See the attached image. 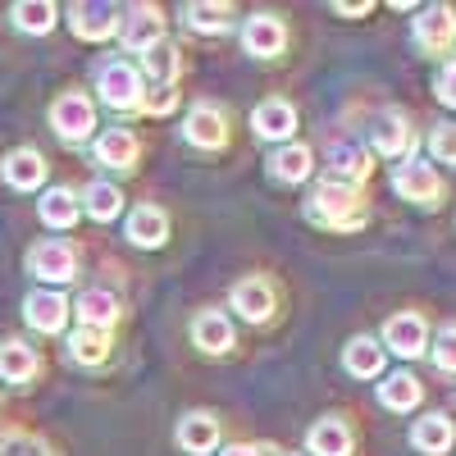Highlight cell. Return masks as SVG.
<instances>
[{
	"instance_id": "6da1fadb",
	"label": "cell",
	"mask_w": 456,
	"mask_h": 456,
	"mask_svg": "<svg viewBox=\"0 0 456 456\" xmlns=\"http://www.w3.org/2000/svg\"><path fill=\"white\" fill-rule=\"evenodd\" d=\"M306 215L320 228H338V233H352V228L365 224V201H361V187L347 183H315V192L306 197Z\"/></svg>"
},
{
	"instance_id": "7a4b0ae2",
	"label": "cell",
	"mask_w": 456,
	"mask_h": 456,
	"mask_svg": "<svg viewBox=\"0 0 456 456\" xmlns=\"http://www.w3.org/2000/svg\"><path fill=\"white\" fill-rule=\"evenodd\" d=\"M92 78H96V92H101V101L110 110H119V114L142 110V73H137V64H128V60H101L92 69Z\"/></svg>"
},
{
	"instance_id": "3957f363",
	"label": "cell",
	"mask_w": 456,
	"mask_h": 456,
	"mask_svg": "<svg viewBox=\"0 0 456 456\" xmlns=\"http://www.w3.org/2000/svg\"><path fill=\"white\" fill-rule=\"evenodd\" d=\"M51 128H55V137L60 142H87L92 137V128H96V105L83 96V92H64V96H55V105H51Z\"/></svg>"
},
{
	"instance_id": "277c9868",
	"label": "cell",
	"mask_w": 456,
	"mask_h": 456,
	"mask_svg": "<svg viewBox=\"0 0 456 456\" xmlns=\"http://www.w3.org/2000/svg\"><path fill=\"white\" fill-rule=\"evenodd\" d=\"M393 187H397L402 201H415V206H443V197H447V183L438 178V169H434L429 160H406V165H397Z\"/></svg>"
},
{
	"instance_id": "5b68a950",
	"label": "cell",
	"mask_w": 456,
	"mask_h": 456,
	"mask_svg": "<svg viewBox=\"0 0 456 456\" xmlns=\"http://www.w3.org/2000/svg\"><path fill=\"white\" fill-rule=\"evenodd\" d=\"M28 274L46 279V283H69L78 274V247L64 238H46L28 251Z\"/></svg>"
},
{
	"instance_id": "8992f818",
	"label": "cell",
	"mask_w": 456,
	"mask_h": 456,
	"mask_svg": "<svg viewBox=\"0 0 456 456\" xmlns=\"http://www.w3.org/2000/svg\"><path fill=\"white\" fill-rule=\"evenodd\" d=\"M183 137L201 151H219L228 142V110L215 105V101H197L183 119Z\"/></svg>"
},
{
	"instance_id": "52a82bcc",
	"label": "cell",
	"mask_w": 456,
	"mask_h": 456,
	"mask_svg": "<svg viewBox=\"0 0 456 456\" xmlns=\"http://www.w3.org/2000/svg\"><path fill=\"white\" fill-rule=\"evenodd\" d=\"M119 42H124V51H133V55L156 51V46L165 42V14H160L156 5H133V10L124 14V23H119Z\"/></svg>"
},
{
	"instance_id": "ba28073f",
	"label": "cell",
	"mask_w": 456,
	"mask_h": 456,
	"mask_svg": "<svg viewBox=\"0 0 456 456\" xmlns=\"http://www.w3.org/2000/svg\"><path fill=\"white\" fill-rule=\"evenodd\" d=\"M274 306H279V297H274V283L265 279V274H247L242 283H233V311L251 324H270L274 320Z\"/></svg>"
},
{
	"instance_id": "9c48e42d",
	"label": "cell",
	"mask_w": 456,
	"mask_h": 456,
	"mask_svg": "<svg viewBox=\"0 0 456 456\" xmlns=\"http://www.w3.org/2000/svg\"><path fill=\"white\" fill-rule=\"evenodd\" d=\"M456 42V10L452 5H429L415 19V46L425 55H447Z\"/></svg>"
},
{
	"instance_id": "30bf717a",
	"label": "cell",
	"mask_w": 456,
	"mask_h": 456,
	"mask_svg": "<svg viewBox=\"0 0 456 456\" xmlns=\"http://www.w3.org/2000/svg\"><path fill=\"white\" fill-rule=\"evenodd\" d=\"M124 23V14L105 5V0H83V5L69 10V28L73 37H83V42H105V37H114Z\"/></svg>"
},
{
	"instance_id": "8fae6325",
	"label": "cell",
	"mask_w": 456,
	"mask_h": 456,
	"mask_svg": "<svg viewBox=\"0 0 456 456\" xmlns=\"http://www.w3.org/2000/svg\"><path fill=\"white\" fill-rule=\"evenodd\" d=\"M242 46H247V55H256V60H279L283 46H288L283 19H279V14H251V19L242 23Z\"/></svg>"
},
{
	"instance_id": "7c38bea8",
	"label": "cell",
	"mask_w": 456,
	"mask_h": 456,
	"mask_svg": "<svg viewBox=\"0 0 456 456\" xmlns=\"http://www.w3.org/2000/svg\"><path fill=\"white\" fill-rule=\"evenodd\" d=\"M0 174H5V183L14 187V192H37V187L46 183L51 165H46V156L37 146H19V151H10V156L0 160Z\"/></svg>"
},
{
	"instance_id": "4fadbf2b",
	"label": "cell",
	"mask_w": 456,
	"mask_h": 456,
	"mask_svg": "<svg viewBox=\"0 0 456 456\" xmlns=\"http://www.w3.org/2000/svg\"><path fill=\"white\" fill-rule=\"evenodd\" d=\"M384 342H388V352H397V356H406V361L425 356V347H429V324H425V315H415V311L393 315V320L384 324Z\"/></svg>"
},
{
	"instance_id": "5bb4252c",
	"label": "cell",
	"mask_w": 456,
	"mask_h": 456,
	"mask_svg": "<svg viewBox=\"0 0 456 456\" xmlns=\"http://www.w3.org/2000/svg\"><path fill=\"white\" fill-rule=\"evenodd\" d=\"M69 301H64V292H46V288H37V292H28L23 297V320L37 329V333H60L64 324H69Z\"/></svg>"
},
{
	"instance_id": "9a60e30c",
	"label": "cell",
	"mask_w": 456,
	"mask_h": 456,
	"mask_svg": "<svg viewBox=\"0 0 456 456\" xmlns=\"http://www.w3.org/2000/svg\"><path fill=\"white\" fill-rule=\"evenodd\" d=\"M251 128H256V137L292 142V133H297V110H292L288 101L270 96V101H260V105L251 110Z\"/></svg>"
},
{
	"instance_id": "2e32d148",
	"label": "cell",
	"mask_w": 456,
	"mask_h": 456,
	"mask_svg": "<svg viewBox=\"0 0 456 456\" xmlns=\"http://www.w3.org/2000/svg\"><path fill=\"white\" fill-rule=\"evenodd\" d=\"M174 438H178V447H183V452H192V456L215 452V447H219V415H210V411H192V415H183Z\"/></svg>"
},
{
	"instance_id": "e0dca14e",
	"label": "cell",
	"mask_w": 456,
	"mask_h": 456,
	"mask_svg": "<svg viewBox=\"0 0 456 456\" xmlns=\"http://www.w3.org/2000/svg\"><path fill=\"white\" fill-rule=\"evenodd\" d=\"M42 374V356H37L28 342H19V338H5L0 342V379L5 384H32V379Z\"/></svg>"
},
{
	"instance_id": "ac0fdd59",
	"label": "cell",
	"mask_w": 456,
	"mask_h": 456,
	"mask_svg": "<svg viewBox=\"0 0 456 456\" xmlns=\"http://www.w3.org/2000/svg\"><path fill=\"white\" fill-rule=\"evenodd\" d=\"M370 156L352 142H333L329 146V183H347V187H361L370 178Z\"/></svg>"
},
{
	"instance_id": "d6986e66",
	"label": "cell",
	"mask_w": 456,
	"mask_h": 456,
	"mask_svg": "<svg viewBox=\"0 0 456 456\" xmlns=\"http://www.w3.org/2000/svg\"><path fill=\"white\" fill-rule=\"evenodd\" d=\"M306 447L311 456H352V425L342 415H324V420L311 425Z\"/></svg>"
},
{
	"instance_id": "ffe728a7",
	"label": "cell",
	"mask_w": 456,
	"mask_h": 456,
	"mask_svg": "<svg viewBox=\"0 0 456 456\" xmlns=\"http://www.w3.org/2000/svg\"><path fill=\"white\" fill-rule=\"evenodd\" d=\"M165 238H169V215H165L160 206H146V201H142V206L128 215V242L156 251V247H165Z\"/></svg>"
},
{
	"instance_id": "44dd1931",
	"label": "cell",
	"mask_w": 456,
	"mask_h": 456,
	"mask_svg": "<svg viewBox=\"0 0 456 456\" xmlns=\"http://www.w3.org/2000/svg\"><path fill=\"white\" fill-rule=\"evenodd\" d=\"M370 137H374V151L379 156H411V146H415V133H411V119L406 114H384V119H379L374 128H370Z\"/></svg>"
},
{
	"instance_id": "7402d4cb",
	"label": "cell",
	"mask_w": 456,
	"mask_h": 456,
	"mask_svg": "<svg viewBox=\"0 0 456 456\" xmlns=\"http://www.w3.org/2000/svg\"><path fill=\"white\" fill-rule=\"evenodd\" d=\"M137 151L142 146H137V137L128 128H105L96 137V146H92V156H96V165H110V169H133Z\"/></svg>"
},
{
	"instance_id": "603a6c76",
	"label": "cell",
	"mask_w": 456,
	"mask_h": 456,
	"mask_svg": "<svg viewBox=\"0 0 456 456\" xmlns=\"http://www.w3.org/2000/svg\"><path fill=\"white\" fill-rule=\"evenodd\" d=\"M311 146L306 142H283L279 151H270V178L274 183H306L311 178Z\"/></svg>"
},
{
	"instance_id": "cb8c5ba5",
	"label": "cell",
	"mask_w": 456,
	"mask_h": 456,
	"mask_svg": "<svg viewBox=\"0 0 456 456\" xmlns=\"http://www.w3.org/2000/svg\"><path fill=\"white\" fill-rule=\"evenodd\" d=\"M192 342L206 356H228L233 352V324H228L219 311H201L192 320Z\"/></svg>"
},
{
	"instance_id": "d4e9b609",
	"label": "cell",
	"mask_w": 456,
	"mask_h": 456,
	"mask_svg": "<svg viewBox=\"0 0 456 456\" xmlns=\"http://www.w3.org/2000/svg\"><path fill=\"white\" fill-rule=\"evenodd\" d=\"M456 443V429H452V420L447 415H420V420H415V429H411V447L415 452H425V456H443L447 447Z\"/></svg>"
},
{
	"instance_id": "484cf974",
	"label": "cell",
	"mask_w": 456,
	"mask_h": 456,
	"mask_svg": "<svg viewBox=\"0 0 456 456\" xmlns=\"http://www.w3.org/2000/svg\"><path fill=\"white\" fill-rule=\"evenodd\" d=\"M78 320L87 324V329H114L119 324V297H114L110 288H87L83 297H78Z\"/></svg>"
},
{
	"instance_id": "4316f807",
	"label": "cell",
	"mask_w": 456,
	"mask_h": 456,
	"mask_svg": "<svg viewBox=\"0 0 456 456\" xmlns=\"http://www.w3.org/2000/svg\"><path fill=\"white\" fill-rule=\"evenodd\" d=\"M420 397H425V384L406 370L388 374L384 384H379V402H384L388 411H411V406H420Z\"/></svg>"
},
{
	"instance_id": "83f0119b",
	"label": "cell",
	"mask_w": 456,
	"mask_h": 456,
	"mask_svg": "<svg viewBox=\"0 0 456 456\" xmlns=\"http://www.w3.org/2000/svg\"><path fill=\"white\" fill-rule=\"evenodd\" d=\"M342 365H347V374L356 379H374L379 370H384V347L365 333V338H352L347 352H342Z\"/></svg>"
},
{
	"instance_id": "f1b7e54d",
	"label": "cell",
	"mask_w": 456,
	"mask_h": 456,
	"mask_svg": "<svg viewBox=\"0 0 456 456\" xmlns=\"http://www.w3.org/2000/svg\"><path fill=\"white\" fill-rule=\"evenodd\" d=\"M37 210H42V224H46V228H73V224H78V215H83L78 197H73L69 187H51Z\"/></svg>"
},
{
	"instance_id": "f546056e",
	"label": "cell",
	"mask_w": 456,
	"mask_h": 456,
	"mask_svg": "<svg viewBox=\"0 0 456 456\" xmlns=\"http://www.w3.org/2000/svg\"><path fill=\"white\" fill-rule=\"evenodd\" d=\"M83 210H87V215H92L96 224H110L114 215L124 210V192H119V187H114V183L96 178V183L87 187V192H83Z\"/></svg>"
},
{
	"instance_id": "4dcf8cb0",
	"label": "cell",
	"mask_w": 456,
	"mask_h": 456,
	"mask_svg": "<svg viewBox=\"0 0 456 456\" xmlns=\"http://www.w3.org/2000/svg\"><path fill=\"white\" fill-rule=\"evenodd\" d=\"M183 19H187V28H192V32L215 37V32H228V23H233V5H210V0H192V5L183 10Z\"/></svg>"
},
{
	"instance_id": "1f68e13d",
	"label": "cell",
	"mask_w": 456,
	"mask_h": 456,
	"mask_svg": "<svg viewBox=\"0 0 456 456\" xmlns=\"http://www.w3.org/2000/svg\"><path fill=\"white\" fill-rule=\"evenodd\" d=\"M55 5H46V0H19V5L10 10V19H14V28L19 32H32V37H46L51 28H55Z\"/></svg>"
},
{
	"instance_id": "d6a6232c",
	"label": "cell",
	"mask_w": 456,
	"mask_h": 456,
	"mask_svg": "<svg viewBox=\"0 0 456 456\" xmlns=\"http://www.w3.org/2000/svg\"><path fill=\"white\" fill-rule=\"evenodd\" d=\"M142 69H146V78L156 83V87H174L178 69H183V55H178L169 42H160L156 51H146V55H142ZM142 69H137V73H142Z\"/></svg>"
},
{
	"instance_id": "836d02e7",
	"label": "cell",
	"mask_w": 456,
	"mask_h": 456,
	"mask_svg": "<svg viewBox=\"0 0 456 456\" xmlns=\"http://www.w3.org/2000/svg\"><path fill=\"white\" fill-rule=\"evenodd\" d=\"M69 356L73 361H78V365H101L105 356H110V333L105 329H78V333H73L69 338Z\"/></svg>"
},
{
	"instance_id": "e575fe53",
	"label": "cell",
	"mask_w": 456,
	"mask_h": 456,
	"mask_svg": "<svg viewBox=\"0 0 456 456\" xmlns=\"http://www.w3.org/2000/svg\"><path fill=\"white\" fill-rule=\"evenodd\" d=\"M0 456H55V452L28 429H0Z\"/></svg>"
},
{
	"instance_id": "d590c367",
	"label": "cell",
	"mask_w": 456,
	"mask_h": 456,
	"mask_svg": "<svg viewBox=\"0 0 456 456\" xmlns=\"http://www.w3.org/2000/svg\"><path fill=\"white\" fill-rule=\"evenodd\" d=\"M429 151L438 165H452L456 169V124H434L429 128Z\"/></svg>"
},
{
	"instance_id": "8d00e7d4",
	"label": "cell",
	"mask_w": 456,
	"mask_h": 456,
	"mask_svg": "<svg viewBox=\"0 0 456 456\" xmlns=\"http://www.w3.org/2000/svg\"><path fill=\"white\" fill-rule=\"evenodd\" d=\"M434 365L443 374H456V324L438 329V338H434Z\"/></svg>"
},
{
	"instance_id": "74e56055",
	"label": "cell",
	"mask_w": 456,
	"mask_h": 456,
	"mask_svg": "<svg viewBox=\"0 0 456 456\" xmlns=\"http://www.w3.org/2000/svg\"><path fill=\"white\" fill-rule=\"evenodd\" d=\"M178 105V92L174 87H156V92H142V110L146 114H169Z\"/></svg>"
},
{
	"instance_id": "f35d334b",
	"label": "cell",
	"mask_w": 456,
	"mask_h": 456,
	"mask_svg": "<svg viewBox=\"0 0 456 456\" xmlns=\"http://www.w3.org/2000/svg\"><path fill=\"white\" fill-rule=\"evenodd\" d=\"M434 92H438V101H443V105H452V110H456V60H452V64H443Z\"/></svg>"
},
{
	"instance_id": "ab89813d",
	"label": "cell",
	"mask_w": 456,
	"mask_h": 456,
	"mask_svg": "<svg viewBox=\"0 0 456 456\" xmlns=\"http://www.w3.org/2000/svg\"><path fill=\"white\" fill-rule=\"evenodd\" d=\"M219 456H265V447H251V443H233V447H224Z\"/></svg>"
},
{
	"instance_id": "60d3db41",
	"label": "cell",
	"mask_w": 456,
	"mask_h": 456,
	"mask_svg": "<svg viewBox=\"0 0 456 456\" xmlns=\"http://www.w3.org/2000/svg\"><path fill=\"white\" fill-rule=\"evenodd\" d=\"M338 14H370V5H333Z\"/></svg>"
},
{
	"instance_id": "b9f144b4",
	"label": "cell",
	"mask_w": 456,
	"mask_h": 456,
	"mask_svg": "<svg viewBox=\"0 0 456 456\" xmlns=\"http://www.w3.org/2000/svg\"><path fill=\"white\" fill-rule=\"evenodd\" d=\"M288 456H297V452H288Z\"/></svg>"
}]
</instances>
